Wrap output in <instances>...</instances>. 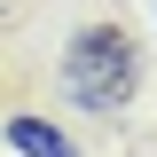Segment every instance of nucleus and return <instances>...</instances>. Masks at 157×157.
I'll use <instances>...</instances> for the list:
<instances>
[{"label": "nucleus", "mask_w": 157, "mask_h": 157, "mask_svg": "<svg viewBox=\"0 0 157 157\" xmlns=\"http://www.w3.org/2000/svg\"><path fill=\"white\" fill-rule=\"evenodd\" d=\"M134 39L118 32V24H94V32H78L71 63H63V78H71V94L86 102V110H118L126 102V86H134Z\"/></svg>", "instance_id": "obj_1"}, {"label": "nucleus", "mask_w": 157, "mask_h": 157, "mask_svg": "<svg viewBox=\"0 0 157 157\" xmlns=\"http://www.w3.org/2000/svg\"><path fill=\"white\" fill-rule=\"evenodd\" d=\"M8 141H16L24 157H71V141L47 134V126H32V118H8Z\"/></svg>", "instance_id": "obj_2"}]
</instances>
